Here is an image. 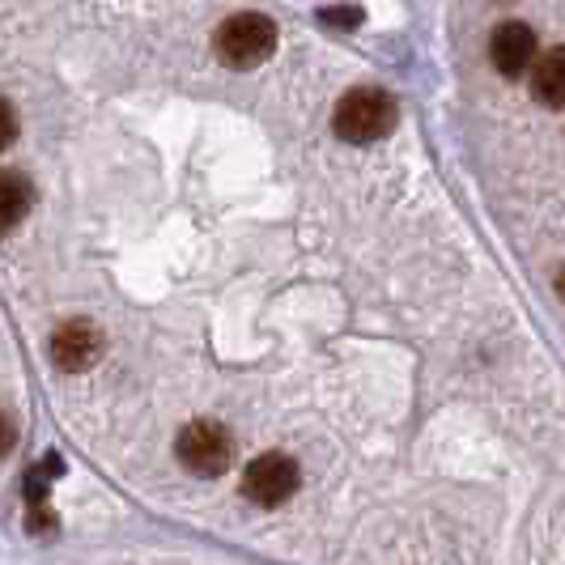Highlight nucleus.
<instances>
[{
	"label": "nucleus",
	"instance_id": "1",
	"mask_svg": "<svg viewBox=\"0 0 565 565\" xmlns=\"http://www.w3.org/2000/svg\"><path fill=\"white\" fill-rule=\"evenodd\" d=\"M332 128H337L340 141L349 145L383 141L396 128V98L387 89H379V85H358L337 103Z\"/></svg>",
	"mask_w": 565,
	"mask_h": 565
},
{
	"label": "nucleus",
	"instance_id": "2",
	"mask_svg": "<svg viewBox=\"0 0 565 565\" xmlns=\"http://www.w3.org/2000/svg\"><path fill=\"white\" fill-rule=\"evenodd\" d=\"M213 47H217L222 64H230V68H255V64H264V60L273 56L277 26L264 13H234V18H226L217 26Z\"/></svg>",
	"mask_w": 565,
	"mask_h": 565
},
{
	"label": "nucleus",
	"instance_id": "3",
	"mask_svg": "<svg viewBox=\"0 0 565 565\" xmlns=\"http://www.w3.org/2000/svg\"><path fill=\"white\" fill-rule=\"evenodd\" d=\"M174 455L188 472L196 477H222L234 459V438H230L226 425L217 422H192L179 429L174 438Z\"/></svg>",
	"mask_w": 565,
	"mask_h": 565
},
{
	"label": "nucleus",
	"instance_id": "4",
	"mask_svg": "<svg viewBox=\"0 0 565 565\" xmlns=\"http://www.w3.org/2000/svg\"><path fill=\"white\" fill-rule=\"evenodd\" d=\"M298 484H302V472L281 451L259 455V459L247 463V472H243V493L252 498L255 507H281V502H289L298 493Z\"/></svg>",
	"mask_w": 565,
	"mask_h": 565
},
{
	"label": "nucleus",
	"instance_id": "5",
	"mask_svg": "<svg viewBox=\"0 0 565 565\" xmlns=\"http://www.w3.org/2000/svg\"><path fill=\"white\" fill-rule=\"evenodd\" d=\"M489 60L502 77H523L536 64V34L523 22H502L489 39Z\"/></svg>",
	"mask_w": 565,
	"mask_h": 565
},
{
	"label": "nucleus",
	"instance_id": "6",
	"mask_svg": "<svg viewBox=\"0 0 565 565\" xmlns=\"http://www.w3.org/2000/svg\"><path fill=\"white\" fill-rule=\"evenodd\" d=\"M52 358L60 370H89L103 358V332L89 319H68L52 337Z\"/></svg>",
	"mask_w": 565,
	"mask_h": 565
},
{
	"label": "nucleus",
	"instance_id": "7",
	"mask_svg": "<svg viewBox=\"0 0 565 565\" xmlns=\"http://www.w3.org/2000/svg\"><path fill=\"white\" fill-rule=\"evenodd\" d=\"M532 94L544 107H565V47H553L532 64Z\"/></svg>",
	"mask_w": 565,
	"mask_h": 565
},
{
	"label": "nucleus",
	"instance_id": "8",
	"mask_svg": "<svg viewBox=\"0 0 565 565\" xmlns=\"http://www.w3.org/2000/svg\"><path fill=\"white\" fill-rule=\"evenodd\" d=\"M30 200H34V188H30L26 174L0 170V234L22 226V217L30 213Z\"/></svg>",
	"mask_w": 565,
	"mask_h": 565
},
{
	"label": "nucleus",
	"instance_id": "9",
	"mask_svg": "<svg viewBox=\"0 0 565 565\" xmlns=\"http://www.w3.org/2000/svg\"><path fill=\"white\" fill-rule=\"evenodd\" d=\"M13 137H18V111L0 98V149H9L13 145Z\"/></svg>",
	"mask_w": 565,
	"mask_h": 565
},
{
	"label": "nucleus",
	"instance_id": "10",
	"mask_svg": "<svg viewBox=\"0 0 565 565\" xmlns=\"http://www.w3.org/2000/svg\"><path fill=\"white\" fill-rule=\"evenodd\" d=\"M13 447H18V425L9 413H0V455H9Z\"/></svg>",
	"mask_w": 565,
	"mask_h": 565
},
{
	"label": "nucleus",
	"instance_id": "11",
	"mask_svg": "<svg viewBox=\"0 0 565 565\" xmlns=\"http://www.w3.org/2000/svg\"><path fill=\"white\" fill-rule=\"evenodd\" d=\"M557 294H562V298H565V273H562V281H557Z\"/></svg>",
	"mask_w": 565,
	"mask_h": 565
}]
</instances>
